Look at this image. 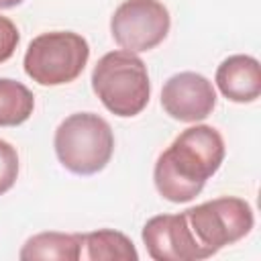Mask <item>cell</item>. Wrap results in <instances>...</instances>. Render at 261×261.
<instances>
[{"label":"cell","instance_id":"6da1fadb","mask_svg":"<svg viewBox=\"0 0 261 261\" xmlns=\"http://www.w3.org/2000/svg\"><path fill=\"white\" fill-rule=\"evenodd\" d=\"M224 159L222 135L210 124H196L181 130L157 157L153 181L157 192L173 202L194 200Z\"/></svg>","mask_w":261,"mask_h":261},{"label":"cell","instance_id":"7a4b0ae2","mask_svg":"<svg viewBox=\"0 0 261 261\" xmlns=\"http://www.w3.org/2000/svg\"><path fill=\"white\" fill-rule=\"evenodd\" d=\"M92 90L112 114L122 118L137 116L149 104L151 96L147 65L133 51H110L94 65Z\"/></svg>","mask_w":261,"mask_h":261},{"label":"cell","instance_id":"3957f363","mask_svg":"<svg viewBox=\"0 0 261 261\" xmlns=\"http://www.w3.org/2000/svg\"><path fill=\"white\" fill-rule=\"evenodd\" d=\"M53 147L59 163L67 171L94 175L108 165L114 153V135L102 116L75 112L57 126Z\"/></svg>","mask_w":261,"mask_h":261},{"label":"cell","instance_id":"277c9868","mask_svg":"<svg viewBox=\"0 0 261 261\" xmlns=\"http://www.w3.org/2000/svg\"><path fill=\"white\" fill-rule=\"evenodd\" d=\"M90 59L88 41L73 31H53L35 37L24 53V71L39 86L73 82Z\"/></svg>","mask_w":261,"mask_h":261},{"label":"cell","instance_id":"5b68a950","mask_svg":"<svg viewBox=\"0 0 261 261\" xmlns=\"http://www.w3.org/2000/svg\"><path fill=\"white\" fill-rule=\"evenodd\" d=\"M184 216L192 234L208 257L216 255L222 247L247 237L255 224L253 208L249 202L237 196L208 200L184 210Z\"/></svg>","mask_w":261,"mask_h":261},{"label":"cell","instance_id":"8992f818","mask_svg":"<svg viewBox=\"0 0 261 261\" xmlns=\"http://www.w3.org/2000/svg\"><path fill=\"white\" fill-rule=\"evenodd\" d=\"M169 10L159 0H124L110 18V35L126 51L155 49L169 33Z\"/></svg>","mask_w":261,"mask_h":261},{"label":"cell","instance_id":"52a82bcc","mask_svg":"<svg viewBox=\"0 0 261 261\" xmlns=\"http://www.w3.org/2000/svg\"><path fill=\"white\" fill-rule=\"evenodd\" d=\"M143 243L155 261H200L208 259L181 214H159L145 222Z\"/></svg>","mask_w":261,"mask_h":261},{"label":"cell","instance_id":"ba28073f","mask_svg":"<svg viewBox=\"0 0 261 261\" xmlns=\"http://www.w3.org/2000/svg\"><path fill=\"white\" fill-rule=\"evenodd\" d=\"M163 110L179 122H198L212 114L216 90L208 77L196 71H179L161 88Z\"/></svg>","mask_w":261,"mask_h":261},{"label":"cell","instance_id":"9c48e42d","mask_svg":"<svg viewBox=\"0 0 261 261\" xmlns=\"http://www.w3.org/2000/svg\"><path fill=\"white\" fill-rule=\"evenodd\" d=\"M216 86L230 102H255L261 94V67L251 55H230L216 69Z\"/></svg>","mask_w":261,"mask_h":261},{"label":"cell","instance_id":"30bf717a","mask_svg":"<svg viewBox=\"0 0 261 261\" xmlns=\"http://www.w3.org/2000/svg\"><path fill=\"white\" fill-rule=\"evenodd\" d=\"M80 259L84 261H137L139 253L133 241L118 230L100 228L84 232L80 243Z\"/></svg>","mask_w":261,"mask_h":261},{"label":"cell","instance_id":"8fae6325","mask_svg":"<svg viewBox=\"0 0 261 261\" xmlns=\"http://www.w3.org/2000/svg\"><path fill=\"white\" fill-rule=\"evenodd\" d=\"M80 243H82V234H67V232H39L35 237H31L18 257L22 261H77L80 259Z\"/></svg>","mask_w":261,"mask_h":261},{"label":"cell","instance_id":"7c38bea8","mask_svg":"<svg viewBox=\"0 0 261 261\" xmlns=\"http://www.w3.org/2000/svg\"><path fill=\"white\" fill-rule=\"evenodd\" d=\"M33 92L10 77H0V126H18L33 114Z\"/></svg>","mask_w":261,"mask_h":261},{"label":"cell","instance_id":"4fadbf2b","mask_svg":"<svg viewBox=\"0 0 261 261\" xmlns=\"http://www.w3.org/2000/svg\"><path fill=\"white\" fill-rule=\"evenodd\" d=\"M18 175V153L16 149L0 139V196L6 194Z\"/></svg>","mask_w":261,"mask_h":261},{"label":"cell","instance_id":"5bb4252c","mask_svg":"<svg viewBox=\"0 0 261 261\" xmlns=\"http://www.w3.org/2000/svg\"><path fill=\"white\" fill-rule=\"evenodd\" d=\"M18 41H20V33L16 24L8 16L0 14V63L12 57Z\"/></svg>","mask_w":261,"mask_h":261},{"label":"cell","instance_id":"9a60e30c","mask_svg":"<svg viewBox=\"0 0 261 261\" xmlns=\"http://www.w3.org/2000/svg\"><path fill=\"white\" fill-rule=\"evenodd\" d=\"M22 0H0V10L2 8H12V6H16V4H20Z\"/></svg>","mask_w":261,"mask_h":261}]
</instances>
